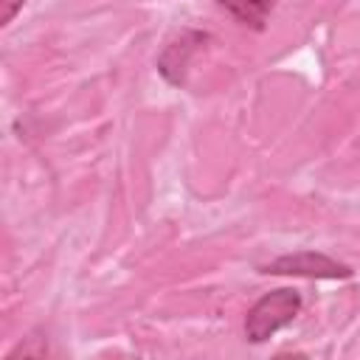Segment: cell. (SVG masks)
I'll return each instance as SVG.
<instances>
[{"instance_id": "1", "label": "cell", "mask_w": 360, "mask_h": 360, "mask_svg": "<svg viewBox=\"0 0 360 360\" xmlns=\"http://www.w3.org/2000/svg\"><path fill=\"white\" fill-rule=\"evenodd\" d=\"M301 312V295L292 287H278L273 292H264L245 315V338L248 343H264L278 329L295 321Z\"/></svg>"}, {"instance_id": "5", "label": "cell", "mask_w": 360, "mask_h": 360, "mask_svg": "<svg viewBox=\"0 0 360 360\" xmlns=\"http://www.w3.org/2000/svg\"><path fill=\"white\" fill-rule=\"evenodd\" d=\"M22 6H25V0H0V25L3 28L11 25L14 17L22 11Z\"/></svg>"}, {"instance_id": "4", "label": "cell", "mask_w": 360, "mask_h": 360, "mask_svg": "<svg viewBox=\"0 0 360 360\" xmlns=\"http://www.w3.org/2000/svg\"><path fill=\"white\" fill-rule=\"evenodd\" d=\"M219 8H225L233 20H239L242 25H250L256 31L264 28L276 0H214Z\"/></svg>"}, {"instance_id": "3", "label": "cell", "mask_w": 360, "mask_h": 360, "mask_svg": "<svg viewBox=\"0 0 360 360\" xmlns=\"http://www.w3.org/2000/svg\"><path fill=\"white\" fill-rule=\"evenodd\" d=\"M205 39V34L200 31H183L174 42H169L158 59V70L169 84H183L186 82V70L191 62V53L197 51V45Z\"/></svg>"}, {"instance_id": "2", "label": "cell", "mask_w": 360, "mask_h": 360, "mask_svg": "<svg viewBox=\"0 0 360 360\" xmlns=\"http://www.w3.org/2000/svg\"><path fill=\"white\" fill-rule=\"evenodd\" d=\"M262 273L270 276H295V278H352L354 270L321 250H298V253H284L278 259H273L267 267H262Z\"/></svg>"}]
</instances>
